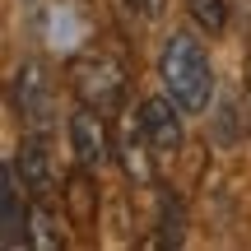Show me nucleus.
<instances>
[{
	"label": "nucleus",
	"instance_id": "5",
	"mask_svg": "<svg viewBox=\"0 0 251 251\" xmlns=\"http://www.w3.org/2000/svg\"><path fill=\"white\" fill-rule=\"evenodd\" d=\"M177 98H144V107H140V126H144V135H149V144L153 149H177L181 144V121H177Z\"/></svg>",
	"mask_w": 251,
	"mask_h": 251
},
{
	"label": "nucleus",
	"instance_id": "9",
	"mask_svg": "<svg viewBox=\"0 0 251 251\" xmlns=\"http://www.w3.org/2000/svg\"><path fill=\"white\" fill-rule=\"evenodd\" d=\"M191 5V19H196L200 28H209V33H219V28L228 24V5L224 0H186Z\"/></svg>",
	"mask_w": 251,
	"mask_h": 251
},
{
	"label": "nucleus",
	"instance_id": "11",
	"mask_svg": "<svg viewBox=\"0 0 251 251\" xmlns=\"http://www.w3.org/2000/svg\"><path fill=\"white\" fill-rule=\"evenodd\" d=\"M130 9H140L144 19H158L163 14V0H130Z\"/></svg>",
	"mask_w": 251,
	"mask_h": 251
},
{
	"label": "nucleus",
	"instance_id": "1",
	"mask_svg": "<svg viewBox=\"0 0 251 251\" xmlns=\"http://www.w3.org/2000/svg\"><path fill=\"white\" fill-rule=\"evenodd\" d=\"M158 79H163V89L177 98L181 112H205L209 98H214V70H209V56H205V47H200L191 33H172L168 42H163Z\"/></svg>",
	"mask_w": 251,
	"mask_h": 251
},
{
	"label": "nucleus",
	"instance_id": "4",
	"mask_svg": "<svg viewBox=\"0 0 251 251\" xmlns=\"http://www.w3.org/2000/svg\"><path fill=\"white\" fill-rule=\"evenodd\" d=\"M14 102H19V117L42 135V130H47V117H51V84L42 79L37 65H24V70H19V79H14Z\"/></svg>",
	"mask_w": 251,
	"mask_h": 251
},
{
	"label": "nucleus",
	"instance_id": "2",
	"mask_svg": "<svg viewBox=\"0 0 251 251\" xmlns=\"http://www.w3.org/2000/svg\"><path fill=\"white\" fill-rule=\"evenodd\" d=\"M70 79H75V93H79L89 107L107 112L126 98V70L112 61L107 51H84L70 61Z\"/></svg>",
	"mask_w": 251,
	"mask_h": 251
},
{
	"label": "nucleus",
	"instance_id": "6",
	"mask_svg": "<svg viewBox=\"0 0 251 251\" xmlns=\"http://www.w3.org/2000/svg\"><path fill=\"white\" fill-rule=\"evenodd\" d=\"M0 200H5V247L28 242V233H24V209H19V163L14 158H5V191H0Z\"/></svg>",
	"mask_w": 251,
	"mask_h": 251
},
{
	"label": "nucleus",
	"instance_id": "8",
	"mask_svg": "<svg viewBox=\"0 0 251 251\" xmlns=\"http://www.w3.org/2000/svg\"><path fill=\"white\" fill-rule=\"evenodd\" d=\"M144 140H149V135H144V126L140 130H135V126H126V135H121V153H126V172H130L135 181H149L153 177V168H149V158H144Z\"/></svg>",
	"mask_w": 251,
	"mask_h": 251
},
{
	"label": "nucleus",
	"instance_id": "10",
	"mask_svg": "<svg viewBox=\"0 0 251 251\" xmlns=\"http://www.w3.org/2000/svg\"><path fill=\"white\" fill-rule=\"evenodd\" d=\"M28 247H61V237L51 233V209H37V214H33V233H28Z\"/></svg>",
	"mask_w": 251,
	"mask_h": 251
},
{
	"label": "nucleus",
	"instance_id": "3",
	"mask_svg": "<svg viewBox=\"0 0 251 251\" xmlns=\"http://www.w3.org/2000/svg\"><path fill=\"white\" fill-rule=\"evenodd\" d=\"M70 149H75V158H79V168H89V172H98L102 163H107V153H112L107 126H102V117L89 102L70 117Z\"/></svg>",
	"mask_w": 251,
	"mask_h": 251
},
{
	"label": "nucleus",
	"instance_id": "7",
	"mask_svg": "<svg viewBox=\"0 0 251 251\" xmlns=\"http://www.w3.org/2000/svg\"><path fill=\"white\" fill-rule=\"evenodd\" d=\"M19 168H24V186L28 191H37V196L51 191V163H47L42 140H28L24 149H19Z\"/></svg>",
	"mask_w": 251,
	"mask_h": 251
}]
</instances>
